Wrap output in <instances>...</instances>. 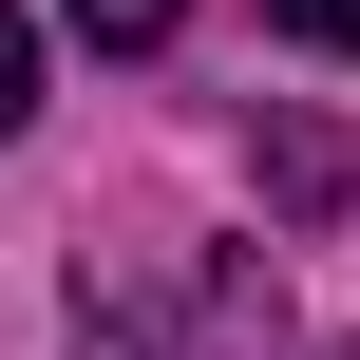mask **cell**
Here are the masks:
<instances>
[{
  "instance_id": "cell-4",
  "label": "cell",
  "mask_w": 360,
  "mask_h": 360,
  "mask_svg": "<svg viewBox=\"0 0 360 360\" xmlns=\"http://www.w3.org/2000/svg\"><path fill=\"white\" fill-rule=\"evenodd\" d=\"M38 114V38H19V0H0V133Z\"/></svg>"
},
{
  "instance_id": "cell-1",
  "label": "cell",
  "mask_w": 360,
  "mask_h": 360,
  "mask_svg": "<svg viewBox=\"0 0 360 360\" xmlns=\"http://www.w3.org/2000/svg\"><path fill=\"white\" fill-rule=\"evenodd\" d=\"M266 209H342V133H323V114L266 133Z\"/></svg>"
},
{
  "instance_id": "cell-3",
  "label": "cell",
  "mask_w": 360,
  "mask_h": 360,
  "mask_svg": "<svg viewBox=\"0 0 360 360\" xmlns=\"http://www.w3.org/2000/svg\"><path fill=\"white\" fill-rule=\"evenodd\" d=\"M266 19H285L304 57H360V0H266Z\"/></svg>"
},
{
  "instance_id": "cell-2",
  "label": "cell",
  "mask_w": 360,
  "mask_h": 360,
  "mask_svg": "<svg viewBox=\"0 0 360 360\" xmlns=\"http://www.w3.org/2000/svg\"><path fill=\"white\" fill-rule=\"evenodd\" d=\"M171 19H190V0H76V38H114V57H152Z\"/></svg>"
}]
</instances>
